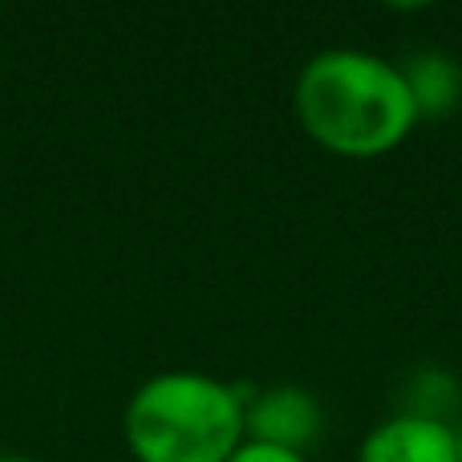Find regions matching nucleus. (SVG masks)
I'll return each mask as SVG.
<instances>
[{
    "label": "nucleus",
    "mask_w": 462,
    "mask_h": 462,
    "mask_svg": "<svg viewBox=\"0 0 462 462\" xmlns=\"http://www.w3.org/2000/svg\"><path fill=\"white\" fill-rule=\"evenodd\" d=\"M227 462H309V458L296 455V450H284V447H268V442L244 439V442H239V450Z\"/></svg>",
    "instance_id": "7"
},
{
    "label": "nucleus",
    "mask_w": 462,
    "mask_h": 462,
    "mask_svg": "<svg viewBox=\"0 0 462 462\" xmlns=\"http://www.w3.org/2000/svg\"><path fill=\"white\" fill-rule=\"evenodd\" d=\"M239 385L199 369H167L130 393L122 434L138 462H227L247 439Z\"/></svg>",
    "instance_id": "2"
},
{
    "label": "nucleus",
    "mask_w": 462,
    "mask_h": 462,
    "mask_svg": "<svg viewBox=\"0 0 462 462\" xmlns=\"http://www.w3.org/2000/svg\"><path fill=\"white\" fill-rule=\"evenodd\" d=\"M398 69L414 94L418 118H442L462 102V61L447 49H418Z\"/></svg>",
    "instance_id": "5"
},
{
    "label": "nucleus",
    "mask_w": 462,
    "mask_h": 462,
    "mask_svg": "<svg viewBox=\"0 0 462 462\" xmlns=\"http://www.w3.org/2000/svg\"><path fill=\"white\" fill-rule=\"evenodd\" d=\"M244 430L252 442H268V447H284L304 455L325 430V406L304 385L280 382L260 390L244 406Z\"/></svg>",
    "instance_id": "3"
},
{
    "label": "nucleus",
    "mask_w": 462,
    "mask_h": 462,
    "mask_svg": "<svg viewBox=\"0 0 462 462\" xmlns=\"http://www.w3.org/2000/svg\"><path fill=\"white\" fill-rule=\"evenodd\" d=\"M357 462H458V426L398 410L361 439Z\"/></svg>",
    "instance_id": "4"
},
{
    "label": "nucleus",
    "mask_w": 462,
    "mask_h": 462,
    "mask_svg": "<svg viewBox=\"0 0 462 462\" xmlns=\"http://www.w3.org/2000/svg\"><path fill=\"white\" fill-rule=\"evenodd\" d=\"M458 462H462V418H458Z\"/></svg>",
    "instance_id": "9"
},
{
    "label": "nucleus",
    "mask_w": 462,
    "mask_h": 462,
    "mask_svg": "<svg viewBox=\"0 0 462 462\" xmlns=\"http://www.w3.org/2000/svg\"><path fill=\"white\" fill-rule=\"evenodd\" d=\"M292 110L304 134L341 159L390 154L422 122L398 61L353 45L320 49L300 65Z\"/></svg>",
    "instance_id": "1"
},
{
    "label": "nucleus",
    "mask_w": 462,
    "mask_h": 462,
    "mask_svg": "<svg viewBox=\"0 0 462 462\" xmlns=\"http://www.w3.org/2000/svg\"><path fill=\"white\" fill-rule=\"evenodd\" d=\"M0 462H37V458H29V455H16V450H0Z\"/></svg>",
    "instance_id": "8"
},
{
    "label": "nucleus",
    "mask_w": 462,
    "mask_h": 462,
    "mask_svg": "<svg viewBox=\"0 0 462 462\" xmlns=\"http://www.w3.org/2000/svg\"><path fill=\"white\" fill-rule=\"evenodd\" d=\"M402 414H418V418H439V422H455L462 418L458 406V382L447 374V369H422L406 382V393H402Z\"/></svg>",
    "instance_id": "6"
}]
</instances>
